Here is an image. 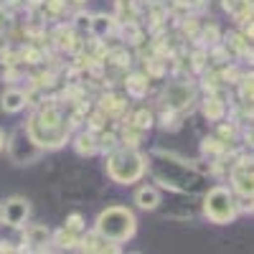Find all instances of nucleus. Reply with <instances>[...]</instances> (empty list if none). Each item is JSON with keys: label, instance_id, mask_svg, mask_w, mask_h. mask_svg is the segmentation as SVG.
Here are the masks:
<instances>
[{"label": "nucleus", "instance_id": "nucleus-1", "mask_svg": "<svg viewBox=\"0 0 254 254\" xmlns=\"http://www.w3.org/2000/svg\"><path fill=\"white\" fill-rule=\"evenodd\" d=\"M26 130L33 137V142L41 145L44 150H59V147H64L71 137L69 122L64 120V115L54 107V104H49V107L31 115L28 122H26Z\"/></svg>", "mask_w": 254, "mask_h": 254}, {"label": "nucleus", "instance_id": "nucleus-2", "mask_svg": "<svg viewBox=\"0 0 254 254\" xmlns=\"http://www.w3.org/2000/svg\"><path fill=\"white\" fill-rule=\"evenodd\" d=\"M107 176L120 186H132L147 173V158L132 145H117L112 153H107Z\"/></svg>", "mask_w": 254, "mask_h": 254}, {"label": "nucleus", "instance_id": "nucleus-3", "mask_svg": "<svg viewBox=\"0 0 254 254\" xmlns=\"http://www.w3.org/2000/svg\"><path fill=\"white\" fill-rule=\"evenodd\" d=\"M94 231L99 237L115 242V244H125V242H130L135 237L137 219L132 214V208H127V206H107L97 216Z\"/></svg>", "mask_w": 254, "mask_h": 254}, {"label": "nucleus", "instance_id": "nucleus-4", "mask_svg": "<svg viewBox=\"0 0 254 254\" xmlns=\"http://www.w3.org/2000/svg\"><path fill=\"white\" fill-rule=\"evenodd\" d=\"M203 216L211 224H231L239 216V206H237V196L234 190H229L226 186H214L208 188V193L203 196Z\"/></svg>", "mask_w": 254, "mask_h": 254}, {"label": "nucleus", "instance_id": "nucleus-5", "mask_svg": "<svg viewBox=\"0 0 254 254\" xmlns=\"http://www.w3.org/2000/svg\"><path fill=\"white\" fill-rule=\"evenodd\" d=\"M5 150H8V155L15 165H31L46 153L41 145L33 142V137L28 135L26 127H18V130L5 140Z\"/></svg>", "mask_w": 254, "mask_h": 254}, {"label": "nucleus", "instance_id": "nucleus-6", "mask_svg": "<svg viewBox=\"0 0 254 254\" xmlns=\"http://www.w3.org/2000/svg\"><path fill=\"white\" fill-rule=\"evenodd\" d=\"M196 102V87L193 81H171L163 89V107L173 112H186Z\"/></svg>", "mask_w": 254, "mask_h": 254}, {"label": "nucleus", "instance_id": "nucleus-7", "mask_svg": "<svg viewBox=\"0 0 254 254\" xmlns=\"http://www.w3.org/2000/svg\"><path fill=\"white\" fill-rule=\"evenodd\" d=\"M31 216V203L23 196H10L5 203H0V224H5L10 229H20Z\"/></svg>", "mask_w": 254, "mask_h": 254}, {"label": "nucleus", "instance_id": "nucleus-8", "mask_svg": "<svg viewBox=\"0 0 254 254\" xmlns=\"http://www.w3.org/2000/svg\"><path fill=\"white\" fill-rule=\"evenodd\" d=\"M231 190L239 198L254 196V173H252V158H239L231 163Z\"/></svg>", "mask_w": 254, "mask_h": 254}, {"label": "nucleus", "instance_id": "nucleus-9", "mask_svg": "<svg viewBox=\"0 0 254 254\" xmlns=\"http://www.w3.org/2000/svg\"><path fill=\"white\" fill-rule=\"evenodd\" d=\"M26 107H28V104H26V92L23 89L10 87V89H5L3 94H0V110H3V112L18 115V112H23Z\"/></svg>", "mask_w": 254, "mask_h": 254}, {"label": "nucleus", "instance_id": "nucleus-10", "mask_svg": "<svg viewBox=\"0 0 254 254\" xmlns=\"http://www.w3.org/2000/svg\"><path fill=\"white\" fill-rule=\"evenodd\" d=\"M201 112L208 122H221L226 117V102L219 97V94H208L203 102H201Z\"/></svg>", "mask_w": 254, "mask_h": 254}, {"label": "nucleus", "instance_id": "nucleus-11", "mask_svg": "<svg viewBox=\"0 0 254 254\" xmlns=\"http://www.w3.org/2000/svg\"><path fill=\"white\" fill-rule=\"evenodd\" d=\"M135 206L142 208V211H155L160 206V190L155 186H140L135 190Z\"/></svg>", "mask_w": 254, "mask_h": 254}, {"label": "nucleus", "instance_id": "nucleus-12", "mask_svg": "<svg viewBox=\"0 0 254 254\" xmlns=\"http://www.w3.org/2000/svg\"><path fill=\"white\" fill-rule=\"evenodd\" d=\"M74 150L84 158H89V155H97V132L92 130H81L76 137H74Z\"/></svg>", "mask_w": 254, "mask_h": 254}, {"label": "nucleus", "instance_id": "nucleus-13", "mask_svg": "<svg viewBox=\"0 0 254 254\" xmlns=\"http://www.w3.org/2000/svg\"><path fill=\"white\" fill-rule=\"evenodd\" d=\"M51 239V229L46 224H28L26 226V244H33V249H44Z\"/></svg>", "mask_w": 254, "mask_h": 254}, {"label": "nucleus", "instance_id": "nucleus-14", "mask_svg": "<svg viewBox=\"0 0 254 254\" xmlns=\"http://www.w3.org/2000/svg\"><path fill=\"white\" fill-rule=\"evenodd\" d=\"M221 5L229 15H234L239 23L252 20V0H221Z\"/></svg>", "mask_w": 254, "mask_h": 254}, {"label": "nucleus", "instance_id": "nucleus-15", "mask_svg": "<svg viewBox=\"0 0 254 254\" xmlns=\"http://www.w3.org/2000/svg\"><path fill=\"white\" fill-rule=\"evenodd\" d=\"M89 31L97 36V38H104V36H110L115 31V15H107V13H97L92 15V26Z\"/></svg>", "mask_w": 254, "mask_h": 254}, {"label": "nucleus", "instance_id": "nucleus-16", "mask_svg": "<svg viewBox=\"0 0 254 254\" xmlns=\"http://www.w3.org/2000/svg\"><path fill=\"white\" fill-rule=\"evenodd\" d=\"M125 87H127V94H132L135 99H142L147 94V89H150V81H147L145 74H130L125 81Z\"/></svg>", "mask_w": 254, "mask_h": 254}, {"label": "nucleus", "instance_id": "nucleus-17", "mask_svg": "<svg viewBox=\"0 0 254 254\" xmlns=\"http://www.w3.org/2000/svg\"><path fill=\"white\" fill-rule=\"evenodd\" d=\"M79 237H81V234H76V231H71V229H66V226H61L59 231H54V234H51V242L59 244L61 249H76Z\"/></svg>", "mask_w": 254, "mask_h": 254}, {"label": "nucleus", "instance_id": "nucleus-18", "mask_svg": "<svg viewBox=\"0 0 254 254\" xmlns=\"http://www.w3.org/2000/svg\"><path fill=\"white\" fill-rule=\"evenodd\" d=\"M201 150H203V155H211V158H224L229 153V145L221 137H206L201 142Z\"/></svg>", "mask_w": 254, "mask_h": 254}, {"label": "nucleus", "instance_id": "nucleus-19", "mask_svg": "<svg viewBox=\"0 0 254 254\" xmlns=\"http://www.w3.org/2000/svg\"><path fill=\"white\" fill-rule=\"evenodd\" d=\"M130 125H135L137 130H142V132H147V130H153V125H155V112L153 110H137L132 117H130Z\"/></svg>", "mask_w": 254, "mask_h": 254}, {"label": "nucleus", "instance_id": "nucleus-20", "mask_svg": "<svg viewBox=\"0 0 254 254\" xmlns=\"http://www.w3.org/2000/svg\"><path fill=\"white\" fill-rule=\"evenodd\" d=\"M122 110H125V104L117 97H104L102 99V112L104 115H120Z\"/></svg>", "mask_w": 254, "mask_h": 254}, {"label": "nucleus", "instance_id": "nucleus-21", "mask_svg": "<svg viewBox=\"0 0 254 254\" xmlns=\"http://www.w3.org/2000/svg\"><path fill=\"white\" fill-rule=\"evenodd\" d=\"M122 36H125V41H130V44H137V41H140V28H137L135 20H125Z\"/></svg>", "mask_w": 254, "mask_h": 254}, {"label": "nucleus", "instance_id": "nucleus-22", "mask_svg": "<svg viewBox=\"0 0 254 254\" xmlns=\"http://www.w3.org/2000/svg\"><path fill=\"white\" fill-rule=\"evenodd\" d=\"M64 3H66V0H46L44 3V15L46 18H59L61 10H64Z\"/></svg>", "mask_w": 254, "mask_h": 254}, {"label": "nucleus", "instance_id": "nucleus-23", "mask_svg": "<svg viewBox=\"0 0 254 254\" xmlns=\"http://www.w3.org/2000/svg\"><path fill=\"white\" fill-rule=\"evenodd\" d=\"M89 26H92V15H89L87 10H79V13L74 15V28H79V31H89Z\"/></svg>", "mask_w": 254, "mask_h": 254}, {"label": "nucleus", "instance_id": "nucleus-24", "mask_svg": "<svg viewBox=\"0 0 254 254\" xmlns=\"http://www.w3.org/2000/svg\"><path fill=\"white\" fill-rule=\"evenodd\" d=\"M219 38H221V33H219V26H214V23H211V26H206V28H203V41H206L208 46H216V44H219Z\"/></svg>", "mask_w": 254, "mask_h": 254}, {"label": "nucleus", "instance_id": "nucleus-25", "mask_svg": "<svg viewBox=\"0 0 254 254\" xmlns=\"http://www.w3.org/2000/svg\"><path fill=\"white\" fill-rule=\"evenodd\" d=\"M64 226H66V229H71V231H76V234H81V231H84V219H81L79 214H71V216H66Z\"/></svg>", "mask_w": 254, "mask_h": 254}, {"label": "nucleus", "instance_id": "nucleus-26", "mask_svg": "<svg viewBox=\"0 0 254 254\" xmlns=\"http://www.w3.org/2000/svg\"><path fill=\"white\" fill-rule=\"evenodd\" d=\"M10 23H13V15L5 10V5H0V31L10 28Z\"/></svg>", "mask_w": 254, "mask_h": 254}, {"label": "nucleus", "instance_id": "nucleus-27", "mask_svg": "<svg viewBox=\"0 0 254 254\" xmlns=\"http://www.w3.org/2000/svg\"><path fill=\"white\" fill-rule=\"evenodd\" d=\"M23 59H26L28 64H38V61H41V51H36V49H26V51H23Z\"/></svg>", "mask_w": 254, "mask_h": 254}, {"label": "nucleus", "instance_id": "nucleus-28", "mask_svg": "<svg viewBox=\"0 0 254 254\" xmlns=\"http://www.w3.org/2000/svg\"><path fill=\"white\" fill-rule=\"evenodd\" d=\"M203 61H206V54H203V51H196V54H193V69H196V71L203 69Z\"/></svg>", "mask_w": 254, "mask_h": 254}, {"label": "nucleus", "instance_id": "nucleus-29", "mask_svg": "<svg viewBox=\"0 0 254 254\" xmlns=\"http://www.w3.org/2000/svg\"><path fill=\"white\" fill-rule=\"evenodd\" d=\"M8 49H10V41H8L5 31H0V54H3V51H8Z\"/></svg>", "mask_w": 254, "mask_h": 254}, {"label": "nucleus", "instance_id": "nucleus-30", "mask_svg": "<svg viewBox=\"0 0 254 254\" xmlns=\"http://www.w3.org/2000/svg\"><path fill=\"white\" fill-rule=\"evenodd\" d=\"M5 140H8V135H5V130H0V153L5 150Z\"/></svg>", "mask_w": 254, "mask_h": 254}, {"label": "nucleus", "instance_id": "nucleus-31", "mask_svg": "<svg viewBox=\"0 0 254 254\" xmlns=\"http://www.w3.org/2000/svg\"><path fill=\"white\" fill-rule=\"evenodd\" d=\"M69 3H74V5H84L87 0H69Z\"/></svg>", "mask_w": 254, "mask_h": 254}, {"label": "nucleus", "instance_id": "nucleus-32", "mask_svg": "<svg viewBox=\"0 0 254 254\" xmlns=\"http://www.w3.org/2000/svg\"><path fill=\"white\" fill-rule=\"evenodd\" d=\"M0 5H3V0H0Z\"/></svg>", "mask_w": 254, "mask_h": 254}]
</instances>
